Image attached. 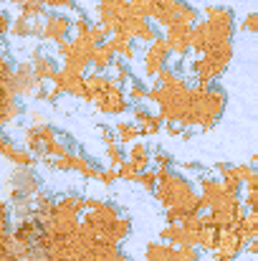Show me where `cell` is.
Listing matches in <instances>:
<instances>
[{
	"label": "cell",
	"instance_id": "obj_1",
	"mask_svg": "<svg viewBox=\"0 0 258 261\" xmlns=\"http://www.w3.org/2000/svg\"><path fill=\"white\" fill-rule=\"evenodd\" d=\"M225 104H228V94L220 84H197L192 87V94H190V112L182 117V127H190V129H213L223 112H225Z\"/></svg>",
	"mask_w": 258,
	"mask_h": 261
},
{
	"label": "cell",
	"instance_id": "obj_2",
	"mask_svg": "<svg viewBox=\"0 0 258 261\" xmlns=\"http://www.w3.org/2000/svg\"><path fill=\"white\" fill-rule=\"evenodd\" d=\"M162 208H185L187 213H205L208 205L203 195L195 193L192 182L185 175H177L172 168H157V188L152 193Z\"/></svg>",
	"mask_w": 258,
	"mask_h": 261
},
{
	"label": "cell",
	"instance_id": "obj_3",
	"mask_svg": "<svg viewBox=\"0 0 258 261\" xmlns=\"http://www.w3.org/2000/svg\"><path fill=\"white\" fill-rule=\"evenodd\" d=\"M48 170H56V173H79L81 177H89V180H99V175H101V168L99 165H94L86 155L81 152H69V155H64V158H46V160H41Z\"/></svg>",
	"mask_w": 258,
	"mask_h": 261
},
{
	"label": "cell",
	"instance_id": "obj_4",
	"mask_svg": "<svg viewBox=\"0 0 258 261\" xmlns=\"http://www.w3.org/2000/svg\"><path fill=\"white\" fill-rule=\"evenodd\" d=\"M203 18L208 20L210 25V36H213V43L218 41H233V33H236V18H233V10L231 8H223V5H208L203 10ZM210 43V46H213Z\"/></svg>",
	"mask_w": 258,
	"mask_h": 261
},
{
	"label": "cell",
	"instance_id": "obj_5",
	"mask_svg": "<svg viewBox=\"0 0 258 261\" xmlns=\"http://www.w3.org/2000/svg\"><path fill=\"white\" fill-rule=\"evenodd\" d=\"M172 59V48L165 36L155 38L152 43H147L145 54H142V64H145V79H157Z\"/></svg>",
	"mask_w": 258,
	"mask_h": 261
},
{
	"label": "cell",
	"instance_id": "obj_6",
	"mask_svg": "<svg viewBox=\"0 0 258 261\" xmlns=\"http://www.w3.org/2000/svg\"><path fill=\"white\" fill-rule=\"evenodd\" d=\"M94 51H96V43H94L89 36H74V38H71V46H69V51L64 54L61 61H64L66 69H74V71L86 74V71L91 69Z\"/></svg>",
	"mask_w": 258,
	"mask_h": 261
},
{
	"label": "cell",
	"instance_id": "obj_7",
	"mask_svg": "<svg viewBox=\"0 0 258 261\" xmlns=\"http://www.w3.org/2000/svg\"><path fill=\"white\" fill-rule=\"evenodd\" d=\"M3 89L15 91L20 99L36 96V91L41 89V82H38V76H36V71H33V64H31V61L15 64V71H13L10 82H3Z\"/></svg>",
	"mask_w": 258,
	"mask_h": 261
},
{
	"label": "cell",
	"instance_id": "obj_8",
	"mask_svg": "<svg viewBox=\"0 0 258 261\" xmlns=\"http://www.w3.org/2000/svg\"><path fill=\"white\" fill-rule=\"evenodd\" d=\"M96 13H99V23H104L114 36L122 20H127L134 13V8H132V0H99Z\"/></svg>",
	"mask_w": 258,
	"mask_h": 261
},
{
	"label": "cell",
	"instance_id": "obj_9",
	"mask_svg": "<svg viewBox=\"0 0 258 261\" xmlns=\"http://www.w3.org/2000/svg\"><path fill=\"white\" fill-rule=\"evenodd\" d=\"M71 36H74V18H69L66 13L48 10V15L43 18V38L41 41L59 46V43L69 41Z\"/></svg>",
	"mask_w": 258,
	"mask_h": 261
},
{
	"label": "cell",
	"instance_id": "obj_10",
	"mask_svg": "<svg viewBox=\"0 0 258 261\" xmlns=\"http://www.w3.org/2000/svg\"><path fill=\"white\" fill-rule=\"evenodd\" d=\"M94 109H96L99 114H111V117H114V114L129 112V109H132V101L127 99V91L122 89V84L114 79V84L94 101Z\"/></svg>",
	"mask_w": 258,
	"mask_h": 261
},
{
	"label": "cell",
	"instance_id": "obj_11",
	"mask_svg": "<svg viewBox=\"0 0 258 261\" xmlns=\"http://www.w3.org/2000/svg\"><path fill=\"white\" fill-rule=\"evenodd\" d=\"M59 135H61V132H59L56 127H51V124H31V127L23 129V147H28V150L38 158V163H41L46 145H48L51 140H56Z\"/></svg>",
	"mask_w": 258,
	"mask_h": 261
},
{
	"label": "cell",
	"instance_id": "obj_12",
	"mask_svg": "<svg viewBox=\"0 0 258 261\" xmlns=\"http://www.w3.org/2000/svg\"><path fill=\"white\" fill-rule=\"evenodd\" d=\"M246 246H248V241H243L236 233L233 226L231 228H223L220 231V239H218V249L213 251V261H233L241 251H246Z\"/></svg>",
	"mask_w": 258,
	"mask_h": 261
},
{
	"label": "cell",
	"instance_id": "obj_13",
	"mask_svg": "<svg viewBox=\"0 0 258 261\" xmlns=\"http://www.w3.org/2000/svg\"><path fill=\"white\" fill-rule=\"evenodd\" d=\"M51 84L59 89L61 94H69V96H76V99H84L86 96V76L81 71H74V69L61 66Z\"/></svg>",
	"mask_w": 258,
	"mask_h": 261
},
{
	"label": "cell",
	"instance_id": "obj_14",
	"mask_svg": "<svg viewBox=\"0 0 258 261\" xmlns=\"http://www.w3.org/2000/svg\"><path fill=\"white\" fill-rule=\"evenodd\" d=\"M165 38L172 48V56L177 59H185L190 51H192V28L190 25H182V23H172L165 28Z\"/></svg>",
	"mask_w": 258,
	"mask_h": 261
},
{
	"label": "cell",
	"instance_id": "obj_15",
	"mask_svg": "<svg viewBox=\"0 0 258 261\" xmlns=\"http://www.w3.org/2000/svg\"><path fill=\"white\" fill-rule=\"evenodd\" d=\"M31 64H33V71H36V76H38V82L41 84H51L53 82V76L59 74V61H56V56H51V54H46L41 46H36L33 51H31V59H28Z\"/></svg>",
	"mask_w": 258,
	"mask_h": 261
},
{
	"label": "cell",
	"instance_id": "obj_16",
	"mask_svg": "<svg viewBox=\"0 0 258 261\" xmlns=\"http://www.w3.org/2000/svg\"><path fill=\"white\" fill-rule=\"evenodd\" d=\"M132 119L142 127V135H147V137H155V135H160L162 132V127H165V119L160 117V114H155V112H150L147 107H145V101L142 104H132Z\"/></svg>",
	"mask_w": 258,
	"mask_h": 261
},
{
	"label": "cell",
	"instance_id": "obj_17",
	"mask_svg": "<svg viewBox=\"0 0 258 261\" xmlns=\"http://www.w3.org/2000/svg\"><path fill=\"white\" fill-rule=\"evenodd\" d=\"M8 188H18L28 195H38L41 193V177L33 173V168H20V165H13L10 177H8Z\"/></svg>",
	"mask_w": 258,
	"mask_h": 261
},
{
	"label": "cell",
	"instance_id": "obj_18",
	"mask_svg": "<svg viewBox=\"0 0 258 261\" xmlns=\"http://www.w3.org/2000/svg\"><path fill=\"white\" fill-rule=\"evenodd\" d=\"M3 158L10 163V165H20V168H33L38 163V158L28 150V147H20L10 140V135H3Z\"/></svg>",
	"mask_w": 258,
	"mask_h": 261
},
{
	"label": "cell",
	"instance_id": "obj_19",
	"mask_svg": "<svg viewBox=\"0 0 258 261\" xmlns=\"http://www.w3.org/2000/svg\"><path fill=\"white\" fill-rule=\"evenodd\" d=\"M145 261H187L180 246H172L167 241H152L145 249Z\"/></svg>",
	"mask_w": 258,
	"mask_h": 261
},
{
	"label": "cell",
	"instance_id": "obj_20",
	"mask_svg": "<svg viewBox=\"0 0 258 261\" xmlns=\"http://www.w3.org/2000/svg\"><path fill=\"white\" fill-rule=\"evenodd\" d=\"M132 233V221L127 218V216H119L117 221H111L101 233H99V241H104V244H111V246H119L127 236Z\"/></svg>",
	"mask_w": 258,
	"mask_h": 261
},
{
	"label": "cell",
	"instance_id": "obj_21",
	"mask_svg": "<svg viewBox=\"0 0 258 261\" xmlns=\"http://www.w3.org/2000/svg\"><path fill=\"white\" fill-rule=\"evenodd\" d=\"M25 112V107H23V99L15 94V91H10V89H3V114H0V122H3V127H10L20 114Z\"/></svg>",
	"mask_w": 258,
	"mask_h": 261
},
{
	"label": "cell",
	"instance_id": "obj_22",
	"mask_svg": "<svg viewBox=\"0 0 258 261\" xmlns=\"http://www.w3.org/2000/svg\"><path fill=\"white\" fill-rule=\"evenodd\" d=\"M114 84V76H109V74H104V71H91V74H86V96L84 101L89 104H94L106 89Z\"/></svg>",
	"mask_w": 258,
	"mask_h": 261
},
{
	"label": "cell",
	"instance_id": "obj_23",
	"mask_svg": "<svg viewBox=\"0 0 258 261\" xmlns=\"http://www.w3.org/2000/svg\"><path fill=\"white\" fill-rule=\"evenodd\" d=\"M160 239L172 244V246H197L195 236H192L182 223H167V226L160 231Z\"/></svg>",
	"mask_w": 258,
	"mask_h": 261
},
{
	"label": "cell",
	"instance_id": "obj_24",
	"mask_svg": "<svg viewBox=\"0 0 258 261\" xmlns=\"http://www.w3.org/2000/svg\"><path fill=\"white\" fill-rule=\"evenodd\" d=\"M210 43H213L210 25H208V20H205V18H200V20L192 25V54L203 56V54L210 48Z\"/></svg>",
	"mask_w": 258,
	"mask_h": 261
},
{
	"label": "cell",
	"instance_id": "obj_25",
	"mask_svg": "<svg viewBox=\"0 0 258 261\" xmlns=\"http://www.w3.org/2000/svg\"><path fill=\"white\" fill-rule=\"evenodd\" d=\"M106 43L111 46V51H114L117 56L127 59L129 64L137 59V43H139V41H134V38H127V36H122V33H114V36H111Z\"/></svg>",
	"mask_w": 258,
	"mask_h": 261
},
{
	"label": "cell",
	"instance_id": "obj_26",
	"mask_svg": "<svg viewBox=\"0 0 258 261\" xmlns=\"http://www.w3.org/2000/svg\"><path fill=\"white\" fill-rule=\"evenodd\" d=\"M114 132H117V137H119L122 145H132V142L139 140L142 127H139L134 119H117V122H114Z\"/></svg>",
	"mask_w": 258,
	"mask_h": 261
},
{
	"label": "cell",
	"instance_id": "obj_27",
	"mask_svg": "<svg viewBox=\"0 0 258 261\" xmlns=\"http://www.w3.org/2000/svg\"><path fill=\"white\" fill-rule=\"evenodd\" d=\"M129 158V163H134L137 165V170L142 173V170H147V168H152V150L145 145V142H132V147H129V152H127Z\"/></svg>",
	"mask_w": 258,
	"mask_h": 261
},
{
	"label": "cell",
	"instance_id": "obj_28",
	"mask_svg": "<svg viewBox=\"0 0 258 261\" xmlns=\"http://www.w3.org/2000/svg\"><path fill=\"white\" fill-rule=\"evenodd\" d=\"M114 59H117V54L111 51V46L109 43H101V46H96V51H94V59H91V69L94 71H111V64H114Z\"/></svg>",
	"mask_w": 258,
	"mask_h": 261
},
{
	"label": "cell",
	"instance_id": "obj_29",
	"mask_svg": "<svg viewBox=\"0 0 258 261\" xmlns=\"http://www.w3.org/2000/svg\"><path fill=\"white\" fill-rule=\"evenodd\" d=\"M127 99L132 101V104H142V101H150V87L142 82V79H132L129 84H127Z\"/></svg>",
	"mask_w": 258,
	"mask_h": 261
},
{
	"label": "cell",
	"instance_id": "obj_30",
	"mask_svg": "<svg viewBox=\"0 0 258 261\" xmlns=\"http://www.w3.org/2000/svg\"><path fill=\"white\" fill-rule=\"evenodd\" d=\"M218 239H220V228H213V226H205L200 233H197V246L203 251H215L218 249Z\"/></svg>",
	"mask_w": 258,
	"mask_h": 261
},
{
	"label": "cell",
	"instance_id": "obj_31",
	"mask_svg": "<svg viewBox=\"0 0 258 261\" xmlns=\"http://www.w3.org/2000/svg\"><path fill=\"white\" fill-rule=\"evenodd\" d=\"M111 71H114L111 76H114L122 87H124V84H129V82L134 79V76H132V69H129V61H127V59H122V56H117V59H114Z\"/></svg>",
	"mask_w": 258,
	"mask_h": 261
},
{
	"label": "cell",
	"instance_id": "obj_32",
	"mask_svg": "<svg viewBox=\"0 0 258 261\" xmlns=\"http://www.w3.org/2000/svg\"><path fill=\"white\" fill-rule=\"evenodd\" d=\"M18 15H23L28 20H41L48 15V8H46V3H23Z\"/></svg>",
	"mask_w": 258,
	"mask_h": 261
},
{
	"label": "cell",
	"instance_id": "obj_33",
	"mask_svg": "<svg viewBox=\"0 0 258 261\" xmlns=\"http://www.w3.org/2000/svg\"><path fill=\"white\" fill-rule=\"evenodd\" d=\"M104 152H106V163H109V168H119L122 163H127V152L122 150V142H114V145H106L104 147Z\"/></svg>",
	"mask_w": 258,
	"mask_h": 261
},
{
	"label": "cell",
	"instance_id": "obj_34",
	"mask_svg": "<svg viewBox=\"0 0 258 261\" xmlns=\"http://www.w3.org/2000/svg\"><path fill=\"white\" fill-rule=\"evenodd\" d=\"M139 188H145L147 193H155V188H157V168L152 170V168H147V170H142V173L137 175V180H134Z\"/></svg>",
	"mask_w": 258,
	"mask_h": 261
},
{
	"label": "cell",
	"instance_id": "obj_35",
	"mask_svg": "<svg viewBox=\"0 0 258 261\" xmlns=\"http://www.w3.org/2000/svg\"><path fill=\"white\" fill-rule=\"evenodd\" d=\"M91 25H94V20L86 15L84 10H79V15L74 18V36H86L91 31Z\"/></svg>",
	"mask_w": 258,
	"mask_h": 261
},
{
	"label": "cell",
	"instance_id": "obj_36",
	"mask_svg": "<svg viewBox=\"0 0 258 261\" xmlns=\"http://www.w3.org/2000/svg\"><path fill=\"white\" fill-rule=\"evenodd\" d=\"M152 165H155V168H175V158H172L167 150L157 147V150L152 152Z\"/></svg>",
	"mask_w": 258,
	"mask_h": 261
},
{
	"label": "cell",
	"instance_id": "obj_37",
	"mask_svg": "<svg viewBox=\"0 0 258 261\" xmlns=\"http://www.w3.org/2000/svg\"><path fill=\"white\" fill-rule=\"evenodd\" d=\"M117 170H119V180H127V182H134V180H137V175H139L137 165H134V163H129V160H127V163H122Z\"/></svg>",
	"mask_w": 258,
	"mask_h": 261
},
{
	"label": "cell",
	"instance_id": "obj_38",
	"mask_svg": "<svg viewBox=\"0 0 258 261\" xmlns=\"http://www.w3.org/2000/svg\"><path fill=\"white\" fill-rule=\"evenodd\" d=\"M241 31H248V33H256L258 36V13H248L241 23H238Z\"/></svg>",
	"mask_w": 258,
	"mask_h": 261
},
{
	"label": "cell",
	"instance_id": "obj_39",
	"mask_svg": "<svg viewBox=\"0 0 258 261\" xmlns=\"http://www.w3.org/2000/svg\"><path fill=\"white\" fill-rule=\"evenodd\" d=\"M48 10H76V0H43Z\"/></svg>",
	"mask_w": 258,
	"mask_h": 261
},
{
	"label": "cell",
	"instance_id": "obj_40",
	"mask_svg": "<svg viewBox=\"0 0 258 261\" xmlns=\"http://www.w3.org/2000/svg\"><path fill=\"white\" fill-rule=\"evenodd\" d=\"M119 180V170L117 168H106V170H101V175H99V182L101 185H114Z\"/></svg>",
	"mask_w": 258,
	"mask_h": 261
},
{
	"label": "cell",
	"instance_id": "obj_41",
	"mask_svg": "<svg viewBox=\"0 0 258 261\" xmlns=\"http://www.w3.org/2000/svg\"><path fill=\"white\" fill-rule=\"evenodd\" d=\"M13 15H10V10H3L0 13V31H3V36H10V31H13Z\"/></svg>",
	"mask_w": 258,
	"mask_h": 261
},
{
	"label": "cell",
	"instance_id": "obj_42",
	"mask_svg": "<svg viewBox=\"0 0 258 261\" xmlns=\"http://www.w3.org/2000/svg\"><path fill=\"white\" fill-rule=\"evenodd\" d=\"M31 124H48V117L36 109V112H31Z\"/></svg>",
	"mask_w": 258,
	"mask_h": 261
},
{
	"label": "cell",
	"instance_id": "obj_43",
	"mask_svg": "<svg viewBox=\"0 0 258 261\" xmlns=\"http://www.w3.org/2000/svg\"><path fill=\"white\" fill-rule=\"evenodd\" d=\"M246 193H258V170L253 173V177L246 182Z\"/></svg>",
	"mask_w": 258,
	"mask_h": 261
},
{
	"label": "cell",
	"instance_id": "obj_44",
	"mask_svg": "<svg viewBox=\"0 0 258 261\" xmlns=\"http://www.w3.org/2000/svg\"><path fill=\"white\" fill-rule=\"evenodd\" d=\"M180 168H182L185 173H203V168H200L197 163H182Z\"/></svg>",
	"mask_w": 258,
	"mask_h": 261
},
{
	"label": "cell",
	"instance_id": "obj_45",
	"mask_svg": "<svg viewBox=\"0 0 258 261\" xmlns=\"http://www.w3.org/2000/svg\"><path fill=\"white\" fill-rule=\"evenodd\" d=\"M246 251H248V254H253V256H258V239H253V241L246 246Z\"/></svg>",
	"mask_w": 258,
	"mask_h": 261
},
{
	"label": "cell",
	"instance_id": "obj_46",
	"mask_svg": "<svg viewBox=\"0 0 258 261\" xmlns=\"http://www.w3.org/2000/svg\"><path fill=\"white\" fill-rule=\"evenodd\" d=\"M13 3H18V5H23V3H43V0H13Z\"/></svg>",
	"mask_w": 258,
	"mask_h": 261
},
{
	"label": "cell",
	"instance_id": "obj_47",
	"mask_svg": "<svg viewBox=\"0 0 258 261\" xmlns=\"http://www.w3.org/2000/svg\"><path fill=\"white\" fill-rule=\"evenodd\" d=\"M251 163H253V165L258 168V155H253V158H251Z\"/></svg>",
	"mask_w": 258,
	"mask_h": 261
},
{
	"label": "cell",
	"instance_id": "obj_48",
	"mask_svg": "<svg viewBox=\"0 0 258 261\" xmlns=\"http://www.w3.org/2000/svg\"><path fill=\"white\" fill-rule=\"evenodd\" d=\"M187 3H190V0H187Z\"/></svg>",
	"mask_w": 258,
	"mask_h": 261
}]
</instances>
